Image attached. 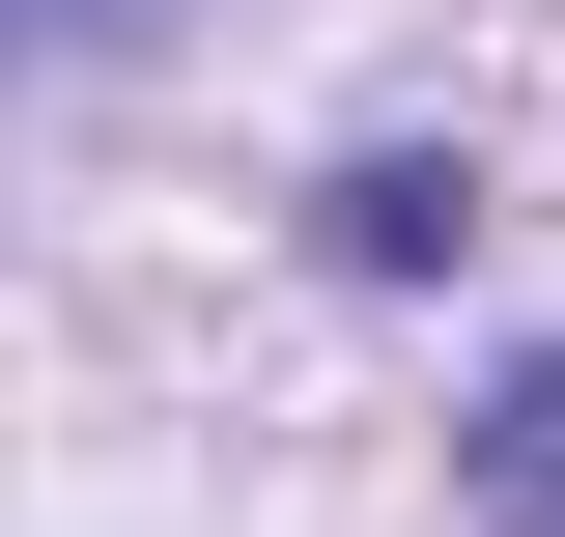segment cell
<instances>
[{
  "instance_id": "obj_2",
  "label": "cell",
  "mask_w": 565,
  "mask_h": 537,
  "mask_svg": "<svg viewBox=\"0 0 565 537\" xmlns=\"http://www.w3.org/2000/svg\"><path fill=\"white\" fill-rule=\"evenodd\" d=\"M481 509H509V537H565V339L509 368V424H481Z\"/></svg>"
},
{
  "instance_id": "obj_1",
  "label": "cell",
  "mask_w": 565,
  "mask_h": 537,
  "mask_svg": "<svg viewBox=\"0 0 565 537\" xmlns=\"http://www.w3.org/2000/svg\"><path fill=\"white\" fill-rule=\"evenodd\" d=\"M452 227H481V170H424V141H396V170H340V283H424Z\"/></svg>"
}]
</instances>
